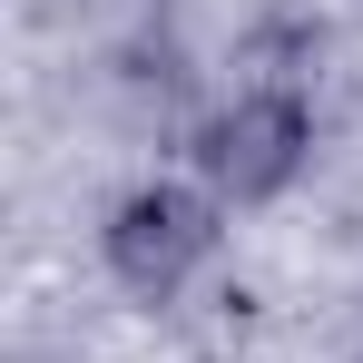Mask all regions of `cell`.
I'll return each mask as SVG.
<instances>
[{"instance_id":"1","label":"cell","mask_w":363,"mask_h":363,"mask_svg":"<svg viewBox=\"0 0 363 363\" xmlns=\"http://www.w3.org/2000/svg\"><path fill=\"white\" fill-rule=\"evenodd\" d=\"M177 157L226 216H275L285 196H304L314 157H324V108H314V89L226 79V89H206Z\"/></svg>"},{"instance_id":"2","label":"cell","mask_w":363,"mask_h":363,"mask_svg":"<svg viewBox=\"0 0 363 363\" xmlns=\"http://www.w3.org/2000/svg\"><path fill=\"white\" fill-rule=\"evenodd\" d=\"M226 236H236V216L186 177V167H177V177L147 167V177H128L118 196L99 206L89 255H99V275H108L118 304H138V314H177V304L226 265Z\"/></svg>"},{"instance_id":"3","label":"cell","mask_w":363,"mask_h":363,"mask_svg":"<svg viewBox=\"0 0 363 363\" xmlns=\"http://www.w3.org/2000/svg\"><path fill=\"white\" fill-rule=\"evenodd\" d=\"M99 99H108L118 138H138V147H186V128H196V108H206L186 50L157 30V20L99 50Z\"/></svg>"},{"instance_id":"4","label":"cell","mask_w":363,"mask_h":363,"mask_svg":"<svg viewBox=\"0 0 363 363\" xmlns=\"http://www.w3.org/2000/svg\"><path fill=\"white\" fill-rule=\"evenodd\" d=\"M354 363H363V354H354Z\"/></svg>"}]
</instances>
